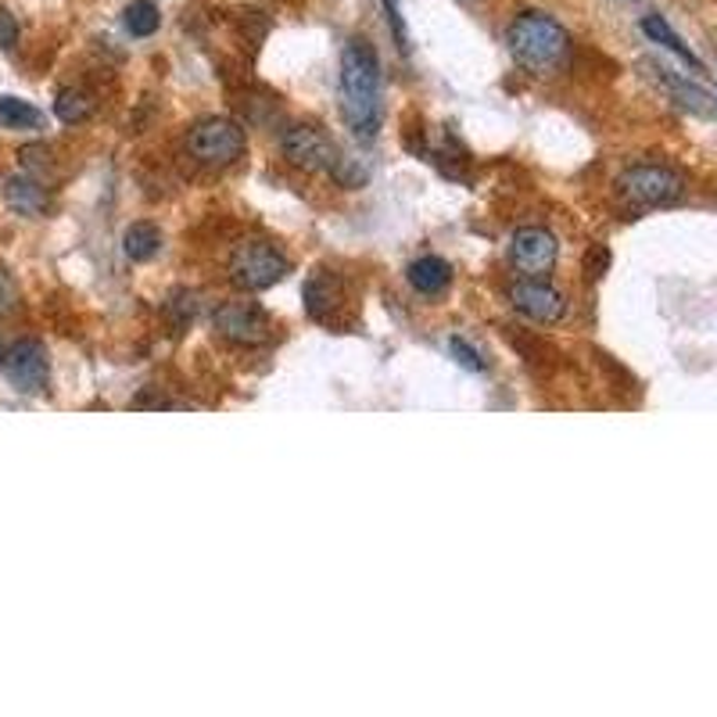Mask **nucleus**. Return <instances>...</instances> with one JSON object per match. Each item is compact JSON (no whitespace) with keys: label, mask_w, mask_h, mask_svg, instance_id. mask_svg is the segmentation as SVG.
<instances>
[{"label":"nucleus","mask_w":717,"mask_h":717,"mask_svg":"<svg viewBox=\"0 0 717 717\" xmlns=\"http://www.w3.org/2000/svg\"><path fill=\"white\" fill-rule=\"evenodd\" d=\"M341 115L359 140H373L384 123L381 57L370 40H348L341 51Z\"/></svg>","instance_id":"nucleus-1"},{"label":"nucleus","mask_w":717,"mask_h":717,"mask_svg":"<svg viewBox=\"0 0 717 717\" xmlns=\"http://www.w3.org/2000/svg\"><path fill=\"white\" fill-rule=\"evenodd\" d=\"M507 47L513 62L532 76H552L567 65L571 54V37L556 18L546 11H521L510 29H507Z\"/></svg>","instance_id":"nucleus-2"},{"label":"nucleus","mask_w":717,"mask_h":717,"mask_svg":"<svg viewBox=\"0 0 717 717\" xmlns=\"http://www.w3.org/2000/svg\"><path fill=\"white\" fill-rule=\"evenodd\" d=\"M230 284L241 295H258V291L277 287L291 273V258L269 241H244L230 255Z\"/></svg>","instance_id":"nucleus-3"},{"label":"nucleus","mask_w":717,"mask_h":717,"mask_svg":"<svg viewBox=\"0 0 717 717\" xmlns=\"http://www.w3.org/2000/svg\"><path fill=\"white\" fill-rule=\"evenodd\" d=\"M617 194L635 208H667L686 197V180L667 166H631L617 176Z\"/></svg>","instance_id":"nucleus-4"},{"label":"nucleus","mask_w":717,"mask_h":717,"mask_svg":"<svg viewBox=\"0 0 717 717\" xmlns=\"http://www.w3.org/2000/svg\"><path fill=\"white\" fill-rule=\"evenodd\" d=\"M187 151H191L202 166L227 169V166H233V162L244 158L248 137H244V129L230 119H202L191 129V137H187Z\"/></svg>","instance_id":"nucleus-5"},{"label":"nucleus","mask_w":717,"mask_h":717,"mask_svg":"<svg viewBox=\"0 0 717 717\" xmlns=\"http://www.w3.org/2000/svg\"><path fill=\"white\" fill-rule=\"evenodd\" d=\"M510 305L516 316H524L527 323H538V327H552V323H563L571 312L567 295L556 291L552 284H546L542 277H524L516 280L510 287Z\"/></svg>","instance_id":"nucleus-6"},{"label":"nucleus","mask_w":717,"mask_h":717,"mask_svg":"<svg viewBox=\"0 0 717 717\" xmlns=\"http://www.w3.org/2000/svg\"><path fill=\"white\" fill-rule=\"evenodd\" d=\"M280 151H284V158L302 172H331L334 176L337 162L345 158L331 144V137L316 126H291L287 133L280 137Z\"/></svg>","instance_id":"nucleus-7"},{"label":"nucleus","mask_w":717,"mask_h":717,"mask_svg":"<svg viewBox=\"0 0 717 717\" xmlns=\"http://www.w3.org/2000/svg\"><path fill=\"white\" fill-rule=\"evenodd\" d=\"M556 258H560V241L546 227H521L510 238V263L524 277H549Z\"/></svg>","instance_id":"nucleus-8"},{"label":"nucleus","mask_w":717,"mask_h":717,"mask_svg":"<svg viewBox=\"0 0 717 717\" xmlns=\"http://www.w3.org/2000/svg\"><path fill=\"white\" fill-rule=\"evenodd\" d=\"M216 331L219 337H227L230 345H263L273 334V323L269 316L258 309L255 302H227L216 309Z\"/></svg>","instance_id":"nucleus-9"},{"label":"nucleus","mask_w":717,"mask_h":717,"mask_svg":"<svg viewBox=\"0 0 717 717\" xmlns=\"http://www.w3.org/2000/svg\"><path fill=\"white\" fill-rule=\"evenodd\" d=\"M4 373L15 392L22 395H40L51 377V359H47V348L40 341H18V345L8 348L4 356Z\"/></svg>","instance_id":"nucleus-10"},{"label":"nucleus","mask_w":717,"mask_h":717,"mask_svg":"<svg viewBox=\"0 0 717 717\" xmlns=\"http://www.w3.org/2000/svg\"><path fill=\"white\" fill-rule=\"evenodd\" d=\"M642 68H645V76H650L653 84L661 87L675 104H681L686 112L700 115V119H717V98H714L710 90H703L700 84H692V79L678 76L675 68H667L661 62H645Z\"/></svg>","instance_id":"nucleus-11"},{"label":"nucleus","mask_w":717,"mask_h":717,"mask_svg":"<svg viewBox=\"0 0 717 717\" xmlns=\"http://www.w3.org/2000/svg\"><path fill=\"white\" fill-rule=\"evenodd\" d=\"M406 277H409V284H413L417 295L434 298V295H441V291L452 284V266L445 263L441 255H420V258L409 263Z\"/></svg>","instance_id":"nucleus-12"},{"label":"nucleus","mask_w":717,"mask_h":717,"mask_svg":"<svg viewBox=\"0 0 717 717\" xmlns=\"http://www.w3.org/2000/svg\"><path fill=\"white\" fill-rule=\"evenodd\" d=\"M4 202H8V208H15L18 216H33V219L43 216L47 205H51L37 176H11V180L4 183Z\"/></svg>","instance_id":"nucleus-13"},{"label":"nucleus","mask_w":717,"mask_h":717,"mask_svg":"<svg viewBox=\"0 0 717 717\" xmlns=\"http://www.w3.org/2000/svg\"><path fill=\"white\" fill-rule=\"evenodd\" d=\"M334 309H337V280L320 269V273H312V280L305 284V312H309L312 320L327 323Z\"/></svg>","instance_id":"nucleus-14"},{"label":"nucleus","mask_w":717,"mask_h":717,"mask_svg":"<svg viewBox=\"0 0 717 717\" xmlns=\"http://www.w3.org/2000/svg\"><path fill=\"white\" fill-rule=\"evenodd\" d=\"M123 252L129 263H151L162 252V230L155 222H133L123 233Z\"/></svg>","instance_id":"nucleus-15"},{"label":"nucleus","mask_w":717,"mask_h":717,"mask_svg":"<svg viewBox=\"0 0 717 717\" xmlns=\"http://www.w3.org/2000/svg\"><path fill=\"white\" fill-rule=\"evenodd\" d=\"M642 33H645V37H650L653 43H661V47H667V51H671V54H678L686 65L703 68V62L689 51L686 40H681L678 33H675L671 26H667V18H664V15H645V18H642Z\"/></svg>","instance_id":"nucleus-16"},{"label":"nucleus","mask_w":717,"mask_h":717,"mask_svg":"<svg viewBox=\"0 0 717 717\" xmlns=\"http://www.w3.org/2000/svg\"><path fill=\"white\" fill-rule=\"evenodd\" d=\"M0 126L4 129H40L43 112L22 98H0Z\"/></svg>","instance_id":"nucleus-17"},{"label":"nucleus","mask_w":717,"mask_h":717,"mask_svg":"<svg viewBox=\"0 0 717 717\" xmlns=\"http://www.w3.org/2000/svg\"><path fill=\"white\" fill-rule=\"evenodd\" d=\"M54 115L62 119L65 126H79V123H87L90 115H93V101L87 98L84 90H76V87H68V90H62L54 98Z\"/></svg>","instance_id":"nucleus-18"},{"label":"nucleus","mask_w":717,"mask_h":717,"mask_svg":"<svg viewBox=\"0 0 717 717\" xmlns=\"http://www.w3.org/2000/svg\"><path fill=\"white\" fill-rule=\"evenodd\" d=\"M123 26H126L129 37H155L158 26H162V15H158V8L151 4V0H133V4L126 8V15H123Z\"/></svg>","instance_id":"nucleus-19"},{"label":"nucleus","mask_w":717,"mask_h":717,"mask_svg":"<svg viewBox=\"0 0 717 717\" xmlns=\"http://www.w3.org/2000/svg\"><path fill=\"white\" fill-rule=\"evenodd\" d=\"M449 356L460 362L463 370H470V373H481V370H488V362H485V356L474 348V345H466L463 337H449Z\"/></svg>","instance_id":"nucleus-20"},{"label":"nucleus","mask_w":717,"mask_h":717,"mask_svg":"<svg viewBox=\"0 0 717 717\" xmlns=\"http://www.w3.org/2000/svg\"><path fill=\"white\" fill-rule=\"evenodd\" d=\"M15 305H18V287H15V280L0 269V320L15 312Z\"/></svg>","instance_id":"nucleus-21"},{"label":"nucleus","mask_w":717,"mask_h":717,"mask_svg":"<svg viewBox=\"0 0 717 717\" xmlns=\"http://www.w3.org/2000/svg\"><path fill=\"white\" fill-rule=\"evenodd\" d=\"M384 11H387V22H392L395 29V40H398V51H409V33H406V22L398 15V0H384Z\"/></svg>","instance_id":"nucleus-22"},{"label":"nucleus","mask_w":717,"mask_h":717,"mask_svg":"<svg viewBox=\"0 0 717 717\" xmlns=\"http://www.w3.org/2000/svg\"><path fill=\"white\" fill-rule=\"evenodd\" d=\"M606 266H610V252L603 248V244H596V248L585 255V277L599 280V277L606 273Z\"/></svg>","instance_id":"nucleus-23"},{"label":"nucleus","mask_w":717,"mask_h":717,"mask_svg":"<svg viewBox=\"0 0 717 717\" xmlns=\"http://www.w3.org/2000/svg\"><path fill=\"white\" fill-rule=\"evenodd\" d=\"M15 43H18V22L15 15H8V11L0 8V51H11Z\"/></svg>","instance_id":"nucleus-24"},{"label":"nucleus","mask_w":717,"mask_h":717,"mask_svg":"<svg viewBox=\"0 0 717 717\" xmlns=\"http://www.w3.org/2000/svg\"><path fill=\"white\" fill-rule=\"evenodd\" d=\"M4 356H8V348H4V341H0V370H4Z\"/></svg>","instance_id":"nucleus-25"}]
</instances>
